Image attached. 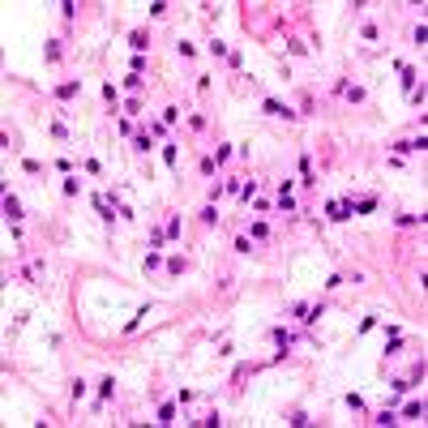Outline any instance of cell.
Instances as JSON below:
<instances>
[{
    "label": "cell",
    "mask_w": 428,
    "mask_h": 428,
    "mask_svg": "<svg viewBox=\"0 0 428 428\" xmlns=\"http://www.w3.org/2000/svg\"><path fill=\"white\" fill-rule=\"evenodd\" d=\"M373 206H377V201H373V197H364V201H355V214H373Z\"/></svg>",
    "instance_id": "obj_16"
},
{
    "label": "cell",
    "mask_w": 428,
    "mask_h": 428,
    "mask_svg": "<svg viewBox=\"0 0 428 428\" xmlns=\"http://www.w3.org/2000/svg\"><path fill=\"white\" fill-rule=\"evenodd\" d=\"M261 112H266V116H279V120H295V116H300V112H291V107L279 103V99H261Z\"/></svg>",
    "instance_id": "obj_1"
},
{
    "label": "cell",
    "mask_w": 428,
    "mask_h": 428,
    "mask_svg": "<svg viewBox=\"0 0 428 428\" xmlns=\"http://www.w3.org/2000/svg\"><path fill=\"white\" fill-rule=\"evenodd\" d=\"M167 270H172V274H176V279H180V274H184V270H188V261H184L180 253H176V257L167 261Z\"/></svg>",
    "instance_id": "obj_9"
},
{
    "label": "cell",
    "mask_w": 428,
    "mask_h": 428,
    "mask_svg": "<svg viewBox=\"0 0 428 428\" xmlns=\"http://www.w3.org/2000/svg\"><path fill=\"white\" fill-rule=\"evenodd\" d=\"M398 227H424V214H398Z\"/></svg>",
    "instance_id": "obj_7"
},
{
    "label": "cell",
    "mask_w": 428,
    "mask_h": 428,
    "mask_svg": "<svg viewBox=\"0 0 428 428\" xmlns=\"http://www.w3.org/2000/svg\"><path fill=\"white\" fill-rule=\"evenodd\" d=\"M176 420V402H163L159 407V424H172Z\"/></svg>",
    "instance_id": "obj_10"
},
{
    "label": "cell",
    "mask_w": 428,
    "mask_h": 428,
    "mask_svg": "<svg viewBox=\"0 0 428 428\" xmlns=\"http://www.w3.org/2000/svg\"><path fill=\"white\" fill-rule=\"evenodd\" d=\"M112 394H116V381H112V377H103V381H99V402H107Z\"/></svg>",
    "instance_id": "obj_8"
},
{
    "label": "cell",
    "mask_w": 428,
    "mask_h": 428,
    "mask_svg": "<svg viewBox=\"0 0 428 428\" xmlns=\"http://www.w3.org/2000/svg\"><path fill=\"white\" fill-rule=\"evenodd\" d=\"M402 415H407V420H420L424 415V398H411L407 407H402Z\"/></svg>",
    "instance_id": "obj_4"
},
{
    "label": "cell",
    "mask_w": 428,
    "mask_h": 428,
    "mask_svg": "<svg viewBox=\"0 0 428 428\" xmlns=\"http://www.w3.org/2000/svg\"><path fill=\"white\" fill-rule=\"evenodd\" d=\"M373 424H381V428H390V424H398V415L394 411H377V420Z\"/></svg>",
    "instance_id": "obj_12"
},
{
    "label": "cell",
    "mask_w": 428,
    "mask_h": 428,
    "mask_svg": "<svg viewBox=\"0 0 428 428\" xmlns=\"http://www.w3.org/2000/svg\"><path fill=\"white\" fill-rule=\"evenodd\" d=\"M201 223H210V227H214V223H219V210L206 206V210H201Z\"/></svg>",
    "instance_id": "obj_17"
},
{
    "label": "cell",
    "mask_w": 428,
    "mask_h": 428,
    "mask_svg": "<svg viewBox=\"0 0 428 428\" xmlns=\"http://www.w3.org/2000/svg\"><path fill=\"white\" fill-rule=\"evenodd\" d=\"M163 163H167V167H176V163H180V154H176V146H163Z\"/></svg>",
    "instance_id": "obj_13"
},
{
    "label": "cell",
    "mask_w": 428,
    "mask_h": 428,
    "mask_svg": "<svg viewBox=\"0 0 428 428\" xmlns=\"http://www.w3.org/2000/svg\"><path fill=\"white\" fill-rule=\"evenodd\" d=\"M133 146H137L141 154H146V150H154V141H150V133H141V137H133Z\"/></svg>",
    "instance_id": "obj_14"
},
{
    "label": "cell",
    "mask_w": 428,
    "mask_h": 428,
    "mask_svg": "<svg viewBox=\"0 0 428 428\" xmlns=\"http://www.w3.org/2000/svg\"><path fill=\"white\" fill-rule=\"evenodd\" d=\"M343 99H351V103H364V86H338Z\"/></svg>",
    "instance_id": "obj_6"
},
{
    "label": "cell",
    "mask_w": 428,
    "mask_h": 428,
    "mask_svg": "<svg viewBox=\"0 0 428 428\" xmlns=\"http://www.w3.org/2000/svg\"><path fill=\"white\" fill-rule=\"evenodd\" d=\"M415 77H420V73H415L411 65H402V86H407V90H415Z\"/></svg>",
    "instance_id": "obj_11"
},
{
    "label": "cell",
    "mask_w": 428,
    "mask_h": 428,
    "mask_svg": "<svg viewBox=\"0 0 428 428\" xmlns=\"http://www.w3.org/2000/svg\"><path fill=\"white\" fill-rule=\"evenodd\" d=\"M5 219H9V223H17V219H22V206H17V197H5Z\"/></svg>",
    "instance_id": "obj_5"
},
{
    "label": "cell",
    "mask_w": 428,
    "mask_h": 428,
    "mask_svg": "<svg viewBox=\"0 0 428 428\" xmlns=\"http://www.w3.org/2000/svg\"><path fill=\"white\" fill-rule=\"evenodd\" d=\"M77 90H81V81H60V86H56V99H73Z\"/></svg>",
    "instance_id": "obj_3"
},
{
    "label": "cell",
    "mask_w": 428,
    "mask_h": 428,
    "mask_svg": "<svg viewBox=\"0 0 428 428\" xmlns=\"http://www.w3.org/2000/svg\"><path fill=\"white\" fill-rule=\"evenodd\" d=\"M129 47H133V56H141V52L150 47V34H146V30H133V34H129Z\"/></svg>",
    "instance_id": "obj_2"
},
{
    "label": "cell",
    "mask_w": 428,
    "mask_h": 428,
    "mask_svg": "<svg viewBox=\"0 0 428 428\" xmlns=\"http://www.w3.org/2000/svg\"><path fill=\"white\" fill-rule=\"evenodd\" d=\"M240 197H244V201H253V197H257V180H248V184H240Z\"/></svg>",
    "instance_id": "obj_15"
}]
</instances>
